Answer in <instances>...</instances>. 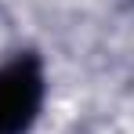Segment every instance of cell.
Returning <instances> with one entry per match:
<instances>
[{
    "label": "cell",
    "mask_w": 134,
    "mask_h": 134,
    "mask_svg": "<svg viewBox=\"0 0 134 134\" xmlns=\"http://www.w3.org/2000/svg\"><path fill=\"white\" fill-rule=\"evenodd\" d=\"M44 102V72L36 58H15L0 65V134H22Z\"/></svg>",
    "instance_id": "1"
}]
</instances>
